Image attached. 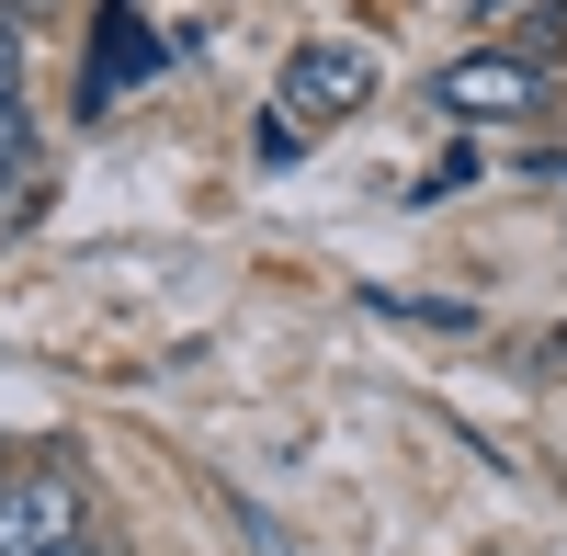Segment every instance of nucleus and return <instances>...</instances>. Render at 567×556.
<instances>
[{"instance_id":"f257e3e1","label":"nucleus","mask_w":567,"mask_h":556,"mask_svg":"<svg viewBox=\"0 0 567 556\" xmlns=\"http://www.w3.org/2000/svg\"><path fill=\"white\" fill-rule=\"evenodd\" d=\"M91 534V477L69 454H23L0 466V556H58Z\"/></svg>"},{"instance_id":"f03ea898","label":"nucleus","mask_w":567,"mask_h":556,"mask_svg":"<svg viewBox=\"0 0 567 556\" xmlns=\"http://www.w3.org/2000/svg\"><path fill=\"white\" fill-rule=\"evenodd\" d=\"M374 45H352V34H318V45H296L284 58V80H272V114H296L307 136H329V125H352L363 103H374Z\"/></svg>"},{"instance_id":"7ed1b4c3","label":"nucleus","mask_w":567,"mask_h":556,"mask_svg":"<svg viewBox=\"0 0 567 556\" xmlns=\"http://www.w3.org/2000/svg\"><path fill=\"white\" fill-rule=\"evenodd\" d=\"M432 103H443L454 125H534V114L556 103V69L511 58V45H477V58H454V69L432 80Z\"/></svg>"},{"instance_id":"20e7f679","label":"nucleus","mask_w":567,"mask_h":556,"mask_svg":"<svg viewBox=\"0 0 567 556\" xmlns=\"http://www.w3.org/2000/svg\"><path fill=\"white\" fill-rule=\"evenodd\" d=\"M159 69V34H148V12L136 0H103L91 12V69H80V114H114V91H136Z\"/></svg>"},{"instance_id":"39448f33","label":"nucleus","mask_w":567,"mask_h":556,"mask_svg":"<svg viewBox=\"0 0 567 556\" xmlns=\"http://www.w3.org/2000/svg\"><path fill=\"white\" fill-rule=\"evenodd\" d=\"M23 194H45V136H34V103H0V216Z\"/></svg>"},{"instance_id":"423d86ee","label":"nucleus","mask_w":567,"mask_h":556,"mask_svg":"<svg viewBox=\"0 0 567 556\" xmlns=\"http://www.w3.org/2000/svg\"><path fill=\"white\" fill-rule=\"evenodd\" d=\"M477 182V136H454V148L432 159V182H409V205H443V194H465Z\"/></svg>"},{"instance_id":"0eeeda50","label":"nucleus","mask_w":567,"mask_h":556,"mask_svg":"<svg viewBox=\"0 0 567 556\" xmlns=\"http://www.w3.org/2000/svg\"><path fill=\"white\" fill-rule=\"evenodd\" d=\"M556 45H567V0H534V12H523V45H511V58L556 69Z\"/></svg>"},{"instance_id":"6e6552de","label":"nucleus","mask_w":567,"mask_h":556,"mask_svg":"<svg viewBox=\"0 0 567 556\" xmlns=\"http://www.w3.org/2000/svg\"><path fill=\"white\" fill-rule=\"evenodd\" d=\"M23 12H12V0H0V103H34V91H23Z\"/></svg>"},{"instance_id":"1a4fd4ad","label":"nucleus","mask_w":567,"mask_h":556,"mask_svg":"<svg viewBox=\"0 0 567 556\" xmlns=\"http://www.w3.org/2000/svg\"><path fill=\"white\" fill-rule=\"evenodd\" d=\"M296 148H307V125H296V114H261V159L284 171V159H296Z\"/></svg>"},{"instance_id":"9d476101","label":"nucleus","mask_w":567,"mask_h":556,"mask_svg":"<svg viewBox=\"0 0 567 556\" xmlns=\"http://www.w3.org/2000/svg\"><path fill=\"white\" fill-rule=\"evenodd\" d=\"M58 556H114V545H91V534H80V545H58Z\"/></svg>"},{"instance_id":"9b49d317","label":"nucleus","mask_w":567,"mask_h":556,"mask_svg":"<svg viewBox=\"0 0 567 556\" xmlns=\"http://www.w3.org/2000/svg\"><path fill=\"white\" fill-rule=\"evenodd\" d=\"M12 12H23V23H34V12H45V0H12Z\"/></svg>"},{"instance_id":"f8f14e48","label":"nucleus","mask_w":567,"mask_h":556,"mask_svg":"<svg viewBox=\"0 0 567 556\" xmlns=\"http://www.w3.org/2000/svg\"><path fill=\"white\" fill-rule=\"evenodd\" d=\"M0 466H12V454H0Z\"/></svg>"}]
</instances>
